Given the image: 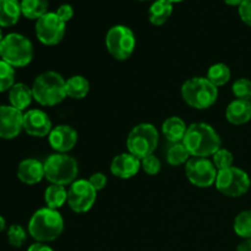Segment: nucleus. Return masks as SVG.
Masks as SVG:
<instances>
[{"instance_id": "1a4fd4ad", "label": "nucleus", "mask_w": 251, "mask_h": 251, "mask_svg": "<svg viewBox=\"0 0 251 251\" xmlns=\"http://www.w3.org/2000/svg\"><path fill=\"white\" fill-rule=\"evenodd\" d=\"M215 185L221 194L228 198H240L249 191L251 180L247 172L230 167L218 172Z\"/></svg>"}, {"instance_id": "7ed1b4c3", "label": "nucleus", "mask_w": 251, "mask_h": 251, "mask_svg": "<svg viewBox=\"0 0 251 251\" xmlns=\"http://www.w3.org/2000/svg\"><path fill=\"white\" fill-rule=\"evenodd\" d=\"M63 76L56 71H46L37 76L32 85L33 100L43 107H54L63 102L66 96Z\"/></svg>"}, {"instance_id": "2f4dec72", "label": "nucleus", "mask_w": 251, "mask_h": 251, "mask_svg": "<svg viewBox=\"0 0 251 251\" xmlns=\"http://www.w3.org/2000/svg\"><path fill=\"white\" fill-rule=\"evenodd\" d=\"M232 91L237 100H251V80L249 78H238L232 86Z\"/></svg>"}, {"instance_id": "a878e982", "label": "nucleus", "mask_w": 251, "mask_h": 251, "mask_svg": "<svg viewBox=\"0 0 251 251\" xmlns=\"http://www.w3.org/2000/svg\"><path fill=\"white\" fill-rule=\"evenodd\" d=\"M207 78L211 83L220 87V86H225L228 81L230 80V70L226 64L217 63L213 64L207 71Z\"/></svg>"}, {"instance_id": "f3484780", "label": "nucleus", "mask_w": 251, "mask_h": 251, "mask_svg": "<svg viewBox=\"0 0 251 251\" xmlns=\"http://www.w3.org/2000/svg\"><path fill=\"white\" fill-rule=\"evenodd\" d=\"M17 178L20 181L27 185H34L39 183L43 178L44 174V163L36 158H26L20 162L17 167Z\"/></svg>"}, {"instance_id": "b1692460", "label": "nucleus", "mask_w": 251, "mask_h": 251, "mask_svg": "<svg viewBox=\"0 0 251 251\" xmlns=\"http://www.w3.org/2000/svg\"><path fill=\"white\" fill-rule=\"evenodd\" d=\"M44 201L47 207L51 210H58L68 202V190L64 185L50 184L44 191Z\"/></svg>"}, {"instance_id": "58836bf2", "label": "nucleus", "mask_w": 251, "mask_h": 251, "mask_svg": "<svg viewBox=\"0 0 251 251\" xmlns=\"http://www.w3.org/2000/svg\"><path fill=\"white\" fill-rule=\"evenodd\" d=\"M242 1L243 0H225L226 4L233 5V6H235V5H238V6H239V5L242 4Z\"/></svg>"}, {"instance_id": "37998d69", "label": "nucleus", "mask_w": 251, "mask_h": 251, "mask_svg": "<svg viewBox=\"0 0 251 251\" xmlns=\"http://www.w3.org/2000/svg\"><path fill=\"white\" fill-rule=\"evenodd\" d=\"M139 1H149V0H139Z\"/></svg>"}, {"instance_id": "a19ab883", "label": "nucleus", "mask_w": 251, "mask_h": 251, "mask_svg": "<svg viewBox=\"0 0 251 251\" xmlns=\"http://www.w3.org/2000/svg\"><path fill=\"white\" fill-rule=\"evenodd\" d=\"M2 38H4V36H2V31H1V26H0V43H1Z\"/></svg>"}, {"instance_id": "f257e3e1", "label": "nucleus", "mask_w": 251, "mask_h": 251, "mask_svg": "<svg viewBox=\"0 0 251 251\" xmlns=\"http://www.w3.org/2000/svg\"><path fill=\"white\" fill-rule=\"evenodd\" d=\"M183 144L190 156L207 158L221 149V137L211 125L194 123L188 126Z\"/></svg>"}, {"instance_id": "2eb2a0df", "label": "nucleus", "mask_w": 251, "mask_h": 251, "mask_svg": "<svg viewBox=\"0 0 251 251\" xmlns=\"http://www.w3.org/2000/svg\"><path fill=\"white\" fill-rule=\"evenodd\" d=\"M49 145L56 153H66L76 146L78 140L77 131L69 125H58L48 135Z\"/></svg>"}, {"instance_id": "f8f14e48", "label": "nucleus", "mask_w": 251, "mask_h": 251, "mask_svg": "<svg viewBox=\"0 0 251 251\" xmlns=\"http://www.w3.org/2000/svg\"><path fill=\"white\" fill-rule=\"evenodd\" d=\"M97 199V191L90 181L85 179L75 180L68 190V205L74 212L85 213L93 207Z\"/></svg>"}, {"instance_id": "5701e85b", "label": "nucleus", "mask_w": 251, "mask_h": 251, "mask_svg": "<svg viewBox=\"0 0 251 251\" xmlns=\"http://www.w3.org/2000/svg\"><path fill=\"white\" fill-rule=\"evenodd\" d=\"M66 96L73 100H83L90 92V82L81 75H74L65 82Z\"/></svg>"}, {"instance_id": "ddd939ff", "label": "nucleus", "mask_w": 251, "mask_h": 251, "mask_svg": "<svg viewBox=\"0 0 251 251\" xmlns=\"http://www.w3.org/2000/svg\"><path fill=\"white\" fill-rule=\"evenodd\" d=\"M22 130L24 113L11 105H0V139H15Z\"/></svg>"}, {"instance_id": "c756f323", "label": "nucleus", "mask_w": 251, "mask_h": 251, "mask_svg": "<svg viewBox=\"0 0 251 251\" xmlns=\"http://www.w3.org/2000/svg\"><path fill=\"white\" fill-rule=\"evenodd\" d=\"M27 233L24 227L20 225L10 226L7 229V240L9 244L14 248H21L26 243Z\"/></svg>"}, {"instance_id": "e433bc0d", "label": "nucleus", "mask_w": 251, "mask_h": 251, "mask_svg": "<svg viewBox=\"0 0 251 251\" xmlns=\"http://www.w3.org/2000/svg\"><path fill=\"white\" fill-rule=\"evenodd\" d=\"M27 251H54L49 245L44 244V243H34L31 247L27 249Z\"/></svg>"}, {"instance_id": "f03ea898", "label": "nucleus", "mask_w": 251, "mask_h": 251, "mask_svg": "<svg viewBox=\"0 0 251 251\" xmlns=\"http://www.w3.org/2000/svg\"><path fill=\"white\" fill-rule=\"evenodd\" d=\"M64 230V220L58 210L43 207L32 215L28 233L37 243H49L58 239Z\"/></svg>"}, {"instance_id": "bb28decb", "label": "nucleus", "mask_w": 251, "mask_h": 251, "mask_svg": "<svg viewBox=\"0 0 251 251\" xmlns=\"http://www.w3.org/2000/svg\"><path fill=\"white\" fill-rule=\"evenodd\" d=\"M190 159V153L184 146L183 142H178V144H172L167 151V161L171 166L178 167L185 163Z\"/></svg>"}, {"instance_id": "6e6552de", "label": "nucleus", "mask_w": 251, "mask_h": 251, "mask_svg": "<svg viewBox=\"0 0 251 251\" xmlns=\"http://www.w3.org/2000/svg\"><path fill=\"white\" fill-rule=\"evenodd\" d=\"M105 47L113 58L124 61L134 53L136 47V37L129 27L117 25L107 32Z\"/></svg>"}, {"instance_id": "c9c22d12", "label": "nucleus", "mask_w": 251, "mask_h": 251, "mask_svg": "<svg viewBox=\"0 0 251 251\" xmlns=\"http://www.w3.org/2000/svg\"><path fill=\"white\" fill-rule=\"evenodd\" d=\"M55 14L58 15V16L60 17V19L63 20V21L66 24V22L70 21V20L73 19L74 9H73V6H71V5L63 4V5H60V6L58 7V10L55 11Z\"/></svg>"}, {"instance_id": "dca6fc26", "label": "nucleus", "mask_w": 251, "mask_h": 251, "mask_svg": "<svg viewBox=\"0 0 251 251\" xmlns=\"http://www.w3.org/2000/svg\"><path fill=\"white\" fill-rule=\"evenodd\" d=\"M141 169V161L131 153H120L113 158L110 163V172L120 179H130L136 176Z\"/></svg>"}, {"instance_id": "412c9836", "label": "nucleus", "mask_w": 251, "mask_h": 251, "mask_svg": "<svg viewBox=\"0 0 251 251\" xmlns=\"http://www.w3.org/2000/svg\"><path fill=\"white\" fill-rule=\"evenodd\" d=\"M21 15V1L19 0H0V26H14L17 24Z\"/></svg>"}, {"instance_id": "423d86ee", "label": "nucleus", "mask_w": 251, "mask_h": 251, "mask_svg": "<svg viewBox=\"0 0 251 251\" xmlns=\"http://www.w3.org/2000/svg\"><path fill=\"white\" fill-rule=\"evenodd\" d=\"M44 174L50 184L71 185L77 178V161L65 153L50 154L44 162Z\"/></svg>"}, {"instance_id": "f704fd0d", "label": "nucleus", "mask_w": 251, "mask_h": 251, "mask_svg": "<svg viewBox=\"0 0 251 251\" xmlns=\"http://www.w3.org/2000/svg\"><path fill=\"white\" fill-rule=\"evenodd\" d=\"M239 16L245 24L251 26V0H243L239 5Z\"/></svg>"}, {"instance_id": "20e7f679", "label": "nucleus", "mask_w": 251, "mask_h": 251, "mask_svg": "<svg viewBox=\"0 0 251 251\" xmlns=\"http://www.w3.org/2000/svg\"><path fill=\"white\" fill-rule=\"evenodd\" d=\"M181 97L194 109H207L217 100L218 87L206 77L189 78L181 86Z\"/></svg>"}, {"instance_id": "cd10ccee", "label": "nucleus", "mask_w": 251, "mask_h": 251, "mask_svg": "<svg viewBox=\"0 0 251 251\" xmlns=\"http://www.w3.org/2000/svg\"><path fill=\"white\" fill-rule=\"evenodd\" d=\"M234 232L245 240L251 239V210L243 211L235 217Z\"/></svg>"}, {"instance_id": "9b49d317", "label": "nucleus", "mask_w": 251, "mask_h": 251, "mask_svg": "<svg viewBox=\"0 0 251 251\" xmlns=\"http://www.w3.org/2000/svg\"><path fill=\"white\" fill-rule=\"evenodd\" d=\"M65 29L66 24L55 12H47L36 22V36L44 46L60 43L65 36Z\"/></svg>"}, {"instance_id": "aec40b11", "label": "nucleus", "mask_w": 251, "mask_h": 251, "mask_svg": "<svg viewBox=\"0 0 251 251\" xmlns=\"http://www.w3.org/2000/svg\"><path fill=\"white\" fill-rule=\"evenodd\" d=\"M186 130H188V126L185 122L179 117H169L162 125V132L172 144L183 142Z\"/></svg>"}, {"instance_id": "0eeeda50", "label": "nucleus", "mask_w": 251, "mask_h": 251, "mask_svg": "<svg viewBox=\"0 0 251 251\" xmlns=\"http://www.w3.org/2000/svg\"><path fill=\"white\" fill-rule=\"evenodd\" d=\"M158 131L156 126L150 123H141L132 127L126 139V147L129 153L141 159L153 154L158 145Z\"/></svg>"}, {"instance_id": "7c9ffc66", "label": "nucleus", "mask_w": 251, "mask_h": 251, "mask_svg": "<svg viewBox=\"0 0 251 251\" xmlns=\"http://www.w3.org/2000/svg\"><path fill=\"white\" fill-rule=\"evenodd\" d=\"M233 161L234 159H233L232 152L226 149H220L212 156V162L218 172L225 171V169L233 167Z\"/></svg>"}, {"instance_id": "4c0bfd02", "label": "nucleus", "mask_w": 251, "mask_h": 251, "mask_svg": "<svg viewBox=\"0 0 251 251\" xmlns=\"http://www.w3.org/2000/svg\"><path fill=\"white\" fill-rule=\"evenodd\" d=\"M237 251H251V239H247L243 243H240L238 245Z\"/></svg>"}, {"instance_id": "9d476101", "label": "nucleus", "mask_w": 251, "mask_h": 251, "mask_svg": "<svg viewBox=\"0 0 251 251\" xmlns=\"http://www.w3.org/2000/svg\"><path fill=\"white\" fill-rule=\"evenodd\" d=\"M185 174L193 185L198 188H210L216 183L217 169L212 161L202 157H193L185 164Z\"/></svg>"}, {"instance_id": "ea45409f", "label": "nucleus", "mask_w": 251, "mask_h": 251, "mask_svg": "<svg viewBox=\"0 0 251 251\" xmlns=\"http://www.w3.org/2000/svg\"><path fill=\"white\" fill-rule=\"evenodd\" d=\"M5 228H6V221H5V218L0 215V233H1Z\"/></svg>"}, {"instance_id": "79ce46f5", "label": "nucleus", "mask_w": 251, "mask_h": 251, "mask_svg": "<svg viewBox=\"0 0 251 251\" xmlns=\"http://www.w3.org/2000/svg\"><path fill=\"white\" fill-rule=\"evenodd\" d=\"M169 1H172V2H179V1H183V0H169Z\"/></svg>"}, {"instance_id": "a211bd4d", "label": "nucleus", "mask_w": 251, "mask_h": 251, "mask_svg": "<svg viewBox=\"0 0 251 251\" xmlns=\"http://www.w3.org/2000/svg\"><path fill=\"white\" fill-rule=\"evenodd\" d=\"M226 118L233 125L247 124L251 119V100H234L226 109Z\"/></svg>"}, {"instance_id": "c85d7f7f", "label": "nucleus", "mask_w": 251, "mask_h": 251, "mask_svg": "<svg viewBox=\"0 0 251 251\" xmlns=\"http://www.w3.org/2000/svg\"><path fill=\"white\" fill-rule=\"evenodd\" d=\"M15 85V68L0 59V92L9 91Z\"/></svg>"}, {"instance_id": "393cba45", "label": "nucleus", "mask_w": 251, "mask_h": 251, "mask_svg": "<svg viewBox=\"0 0 251 251\" xmlns=\"http://www.w3.org/2000/svg\"><path fill=\"white\" fill-rule=\"evenodd\" d=\"M48 0H21V11L29 20H38L48 12Z\"/></svg>"}, {"instance_id": "6ab92c4d", "label": "nucleus", "mask_w": 251, "mask_h": 251, "mask_svg": "<svg viewBox=\"0 0 251 251\" xmlns=\"http://www.w3.org/2000/svg\"><path fill=\"white\" fill-rule=\"evenodd\" d=\"M32 100H33L32 87L27 86L26 83L17 82L9 90L10 105L21 112H24L31 105Z\"/></svg>"}, {"instance_id": "4468645a", "label": "nucleus", "mask_w": 251, "mask_h": 251, "mask_svg": "<svg viewBox=\"0 0 251 251\" xmlns=\"http://www.w3.org/2000/svg\"><path fill=\"white\" fill-rule=\"evenodd\" d=\"M53 125L50 118L41 109H29L24 113V130L33 137H44L50 134Z\"/></svg>"}, {"instance_id": "473e14b6", "label": "nucleus", "mask_w": 251, "mask_h": 251, "mask_svg": "<svg viewBox=\"0 0 251 251\" xmlns=\"http://www.w3.org/2000/svg\"><path fill=\"white\" fill-rule=\"evenodd\" d=\"M162 163L159 161V158H157L156 156L151 154V156H147L146 158L141 159V169L149 176H156L161 172Z\"/></svg>"}, {"instance_id": "39448f33", "label": "nucleus", "mask_w": 251, "mask_h": 251, "mask_svg": "<svg viewBox=\"0 0 251 251\" xmlns=\"http://www.w3.org/2000/svg\"><path fill=\"white\" fill-rule=\"evenodd\" d=\"M0 59L12 68H24L33 59V44L24 34H6L0 43Z\"/></svg>"}, {"instance_id": "4be33fe9", "label": "nucleus", "mask_w": 251, "mask_h": 251, "mask_svg": "<svg viewBox=\"0 0 251 251\" xmlns=\"http://www.w3.org/2000/svg\"><path fill=\"white\" fill-rule=\"evenodd\" d=\"M173 12V2L169 0H156L149 10V20L154 26H162Z\"/></svg>"}, {"instance_id": "72a5a7b5", "label": "nucleus", "mask_w": 251, "mask_h": 251, "mask_svg": "<svg viewBox=\"0 0 251 251\" xmlns=\"http://www.w3.org/2000/svg\"><path fill=\"white\" fill-rule=\"evenodd\" d=\"M88 181H90L91 185L95 188L96 191H100V190H103V189L107 186V183H108V179L107 176H105V174L103 173H95L92 174V176H90V179H88Z\"/></svg>"}]
</instances>
